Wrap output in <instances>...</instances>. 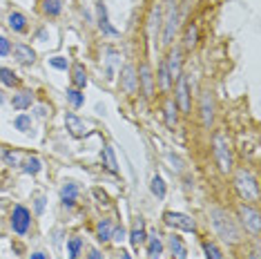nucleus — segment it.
I'll list each match as a JSON object with an SVG mask.
<instances>
[{
    "label": "nucleus",
    "mask_w": 261,
    "mask_h": 259,
    "mask_svg": "<svg viewBox=\"0 0 261 259\" xmlns=\"http://www.w3.org/2000/svg\"><path fill=\"white\" fill-rule=\"evenodd\" d=\"M210 219H212V226H215L217 234H219L221 239H226V242H230V244L239 242V228H237L235 219H232L226 210L212 208L210 210Z\"/></svg>",
    "instance_id": "f257e3e1"
},
{
    "label": "nucleus",
    "mask_w": 261,
    "mask_h": 259,
    "mask_svg": "<svg viewBox=\"0 0 261 259\" xmlns=\"http://www.w3.org/2000/svg\"><path fill=\"white\" fill-rule=\"evenodd\" d=\"M235 184H237V190H239V194L244 196L246 201H257V199H259V186H257L255 176L250 174L248 170H239V172H237Z\"/></svg>",
    "instance_id": "f03ea898"
},
{
    "label": "nucleus",
    "mask_w": 261,
    "mask_h": 259,
    "mask_svg": "<svg viewBox=\"0 0 261 259\" xmlns=\"http://www.w3.org/2000/svg\"><path fill=\"white\" fill-rule=\"evenodd\" d=\"M212 146H215V159H217V163H219L221 172H230L232 170L230 143H228L221 134H215V138H212Z\"/></svg>",
    "instance_id": "7ed1b4c3"
},
{
    "label": "nucleus",
    "mask_w": 261,
    "mask_h": 259,
    "mask_svg": "<svg viewBox=\"0 0 261 259\" xmlns=\"http://www.w3.org/2000/svg\"><path fill=\"white\" fill-rule=\"evenodd\" d=\"M29 224H31V214L25 206H16L11 212V228L16 234H25L29 230Z\"/></svg>",
    "instance_id": "20e7f679"
},
{
    "label": "nucleus",
    "mask_w": 261,
    "mask_h": 259,
    "mask_svg": "<svg viewBox=\"0 0 261 259\" xmlns=\"http://www.w3.org/2000/svg\"><path fill=\"white\" fill-rule=\"evenodd\" d=\"M239 217H241V222H244V226L250 230L253 234H259V230H261V217H259V212L253 208V206H241L239 208Z\"/></svg>",
    "instance_id": "39448f33"
},
{
    "label": "nucleus",
    "mask_w": 261,
    "mask_h": 259,
    "mask_svg": "<svg viewBox=\"0 0 261 259\" xmlns=\"http://www.w3.org/2000/svg\"><path fill=\"white\" fill-rule=\"evenodd\" d=\"M163 219H165V224L168 226H172V228H179V230H186V232H194V219H190L188 214H183V212H165L163 214Z\"/></svg>",
    "instance_id": "423d86ee"
},
{
    "label": "nucleus",
    "mask_w": 261,
    "mask_h": 259,
    "mask_svg": "<svg viewBox=\"0 0 261 259\" xmlns=\"http://www.w3.org/2000/svg\"><path fill=\"white\" fill-rule=\"evenodd\" d=\"M96 12H98V27H101V32L107 34V36H118V30L110 25V18H107V7H105V2H103V0H98V2H96Z\"/></svg>",
    "instance_id": "0eeeda50"
},
{
    "label": "nucleus",
    "mask_w": 261,
    "mask_h": 259,
    "mask_svg": "<svg viewBox=\"0 0 261 259\" xmlns=\"http://www.w3.org/2000/svg\"><path fill=\"white\" fill-rule=\"evenodd\" d=\"M177 100H179L181 112H188L190 110V98H188V78H186V74H181L177 78Z\"/></svg>",
    "instance_id": "6e6552de"
},
{
    "label": "nucleus",
    "mask_w": 261,
    "mask_h": 259,
    "mask_svg": "<svg viewBox=\"0 0 261 259\" xmlns=\"http://www.w3.org/2000/svg\"><path fill=\"white\" fill-rule=\"evenodd\" d=\"M177 32V7H170L168 18H165V30H163V45H170Z\"/></svg>",
    "instance_id": "1a4fd4ad"
},
{
    "label": "nucleus",
    "mask_w": 261,
    "mask_h": 259,
    "mask_svg": "<svg viewBox=\"0 0 261 259\" xmlns=\"http://www.w3.org/2000/svg\"><path fill=\"white\" fill-rule=\"evenodd\" d=\"M65 126H67V130L69 132H72V136H85V134H87V126H85L83 121H80L78 116H76V114H67V116H65Z\"/></svg>",
    "instance_id": "9d476101"
},
{
    "label": "nucleus",
    "mask_w": 261,
    "mask_h": 259,
    "mask_svg": "<svg viewBox=\"0 0 261 259\" xmlns=\"http://www.w3.org/2000/svg\"><path fill=\"white\" fill-rule=\"evenodd\" d=\"M165 65H168V72H170V78L177 80L179 76H181V52L174 50L172 54L168 56V60H165Z\"/></svg>",
    "instance_id": "9b49d317"
},
{
    "label": "nucleus",
    "mask_w": 261,
    "mask_h": 259,
    "mask_svg": "<svg viewBox=\"0 0 261 259\" xmlns=\"http://www.w3.org/2000/svg\"><path fill=\"white\" fill-rule=\"evenodd\" d=\"M121 85H123V90H125V92H134L136 85H139V76H136V72H134V67H132V65H127L125 70H123Z\"/></svg>",
    "instance_id": "f8f14e48"
},
{
    "label": "nucleus",
    "mask_w": 261,
    "mask_h": 259,
    "mask_svg": "<svg viewBox=\"0 0 261 259\" xmlns=\"http://www.w3.org/2000/svg\"><path fill=\"white\" fill-rule=\"evenodd\" d=\"M13 56H16L18 63H22V65H31L36 60V52L31 50V47H27V45H16L13 47Z\"/></svg>",
    "instance_id": "ddd939ff"
},
{
    "label": "nucleus",
    "mask_w": 261,
    "mask_h": 259,
    "mask_svg": "<svg viewBox=\"0 0 261 259\" xmlns=\"http://www.w3.org/2000/svg\"><path fill=\"white\" fill-rule=\"evenodd\" d=\"M31 103H34V94L29 92V90H22V92H18V94H13V98H11V105L16 110H27V108H31Z\"/></svg>",
    "instance_id": "4468645a"
},
{
    "label": "nucleus",
    "mask_w": 261,
    "mask_h": 259,
    "mask_svg": "<svg viewBox=\"0 0 261 259\" xmlns=\"http://www.w3.org/2000/svg\"><path fill=\"white\" fill-rule=\"evenodd\" d=\"M130 242H132V246H134L136 250H139V248L145 244V224L141 222V219L136 222V226L132 228V232H130Z\"/></svg>",
    "instance_id": "2eb2a0df"
},
{
    "label": "nucleus",
    "mask_w": 261,
    "mask_h": 259,
    "mask_svg": "<svg viewBox=\"0 0 261 259\" xmlns=\"http://www.w3.org/2000/svg\"><path fill=\"white\" fill-rule=\"evenodd\" d=\"M170 250H172V255L177 257V259H186L188 257L186 244H183V239L177 237V234H172V237H170Z\"/></svg>",
    "instance_id": "dca6fc26"
},
{
    "label": "nucleus",
    "mask_w": 261,
    "mask_h": 259,
    "mask_svg": "<svg viewBox=\"0 0 261 259\" xmlns=\"http://www.w3.org/2000/svg\"><path fill=\"white\" fill-rule=\"evenodd\" d=\"M76 196H78V188H76V184H65L63 188H60V201H63L65 206H74Z\"/></svg>",
    "instance_id": "f3484780"
},
{
    "label": "nucleus",
    "mask_w": 261,
    "mask_h": 259,
    "mask_svg": "<svg viewBox=\"0 0 261 259\" xmlns=\"http://www.w3.org/2000/svg\"><path fill=\"white\" fill-rule=\"evenodd\" d=\"M7 22H9V27H11L13 32H25L27 30V18L22 16L20 12H11V14H9Z\"/></svg>",
    "instance_id": "a211bd4d"
},
{
    "label": "nucleus",
    "mask_w": 261,
    "mask_h": 259,
    "mask_svg": "<svg viewBox=\"0 0 261 259\" xmlns=\"http://www.w3.org/2000/svg\"><path fill=\"white\" fill-rule=\"evenodd\" d=\"M201 114H203V126L210 128V123H212V96L208 92L203 94V98H201Z\"/></svg>",
    "instance_id": "6ab92c4d"
},
{
    "label": "nucleus",
    "mask_w": 261,
    "mask_h": 259,
    "mask_svg": "<svg viewBox=\"0 0 261 259\" xmlns=\"http://www.w3.org/2000/svg\"><path fill=\"white\" fill-rule=\"evenodd\" d=\"M139 78H141V83H143V92H145V96H152V92H154V88H152V72H150V67L148 65H141V70H139Z\"/></svg>",
    "instance_id": "aec40b11"
},
{
    "label": "nucleus",
    "mask_w": 261,
    "mask_h": 259,
    "mask_svg": "<svg viewBox=\"0 0 261 259\" xmlns=\"http://www.w3.org/2000/svg\"><path fill=\"white\" fill-rule=\"evenodd\" d=\"M72 80L76 85V90H83L85 85H87V72H85V67L80 63L74 65V74H72Z\"/></svg>",
    "instance_id": "412c9836"
},
{
    "label": "nucleus",
    "mask_w": 261,
    "mask_h": 259,
    "mask_svg": "<svg viewBox=\"0 0 261 259\" xmlns=\"http://www.w3.org/2000/svg\"><path fill=\"white\" fill-rule=\"evenodd\" d=\"M20 168H22V172H27V174H38V172L42 170V163L38 156H27Z\"/></svg>",
    "instance_id": "4be33fe9"
},
{
    "label": "nucleus",
    "mask_w": 261,
    "mask_h": 259,
    "mask_svg": "<svg viewBox=\"0 0 261 259\" xmlns=\"http://www.w3.org/2000/svg\"><path fill=\"white\" fill-rule=\"evenodd\" d=\"M112 222H107V219H103V222H98V226H96V237H98V242H110V237H112Z\"/></svg>",
    "instance_id": "5701e85b"
},
{
    "label": "nucleus",
    "mask_w": 261,
    "mask_h": 259,
    "mask_svg": "<svg viewBox=\"0 0 261 259\" xmlns=\"http://www.w3.org/2000/svg\"><path fill=\"white\" fill-rule=\"evenodd\" d=\"M103 161H105V168L110 172H118V163H116V156H114V148L112 146L103 148Z\"/></svg>",
    "instance_id": "b1692460"
},
{
    "label": "nucleus",
    "mask_w": 261,
    "mask_h": 259,
    "mask_svg": "<svg viewBox=\"0 0 261 259\" xmlns=\"http://www.w3.org/2000/svg\"><path fill=\"white\" fill-rule=\"evenodd\" d=\"M0 80H2L7 88H16L18 85V76L13 74V70H9V67H0Z\"/></svg>",
    "instance_id": "393cba45"
},
{
    "label": "nucleus",
    "mask_w": 261,
    "mask_h": 259,
    "mask_svg": "<svg viewBox=\"0 0 261 259\" xmlns=\"http://www.w3.org/2000/svg\"><path fill=\"white\" fill-rule=\"evenodd\" d=\"M161 252H163V242H161L159 234H152L150 244H148V255L150 257H159Z\"/></svg>",
    "instance_id": "a878e982"
},
{
    "label": "nucleus",
    "mask_w": 261,
    "mask_h": 259,
    "mask_svg": "<svg viewBox=\"0 0 261 259\" xmlns=\"http://www.w3.org/2000/svg\"><path fill=\"white\" fill-rule=\"evenodd\" d=\"M150 190H152V194L159 196V199H163V196H165V184H163V179H161L159 174L152 176V181H150Z\"/></svg>",
    "instance_id": "bb28decb"
},
{
    "label": "nucleus",
    "mask_w": 261,
    "mask_h": 259,
    "mask_svg": "<svg viewBox=\"0 0 261 259\" xmlns=\"http://www.w3.org/2000/svg\"><path fill=\"white\" fill-rule=\"evenodd\" d=\"M60 9H63V2L60 0H42V12L47 16H58Z\"/></svg>",
    "instance_id": "cd10ccee"
},
{
    "label": "nucleus",
    "mask_w": 261,
    "mask_h": 259,
    "mask_svg": "<svg viewBox=\"0 0 261 259\" xmlns=\"http://www.w3.org/2000/svg\"><path fill=\"white\" fill-rule=\"evenodd\" d=\"M13 128L20 130V132H29L31 130V116L29 114H18V116L13 118Z\"/></svg>",
    "instance_id": "c85d7f7f"
},
{
    "label": "nucleus",
    "mask_w": 261,
    "mask_h": 259,
    "mask_svg": "<svg viewBox=\"0 0 261 259\" xmlns=\"http://www.w3.org/2000/svg\"><path fill=\"white\" fill-rule=\"evenodd\" d=\"M159 85H161V90H170V85H172V78H170V72H168L165 60L159 67Z\"/></svg>",
    "instance_id": "c756f323"
},
{
    "label": "nucleus",
    "mask_w": 261,
    "mask_h": 259,
    "mask_svg": "<svg viewBox=\"0 0 261 259\" xmlns=\"http://www.w3.org/2000/svg\"><path fill=\"white\" fill-rule=\"evenodd\" d=\"M67 100L74 105L76 110L80 108V105L85 103V94H80V90H76V88H72V90H67Z\"/></svg>",
    "instance_id": "7c9ffc66"
},
{
    "label": "nucleus",
    "mask_w": 261,
    "mask_h": 259,
    "mask_svg": "<svg viewBox=\"0 0 261 259\" xmlns=\"http://www.w3.org/2000/svg\"><path fill=\"white\" fill-rule=\"evenodd\" d=\"M22 161H25V156L20 154V152H4V163L11 168H20Z\"/></svg>",
    "instance_id": "2f4dec72"
},
{
    "label": "nucleus",
    "mask_w": 261,
    "mask_h": 259,
    "mask_svg": "<svg viewBox=\"0 0 261 259\" xmlns=\"http://www.w3.org/2000/svg\"><path fill=\"white\" fill-rule=\"evenodd\" d=\"M80 248H83V239H80V237H72L67 242V250H69V257H72V259H78Z\"/></svg>",
    "instance_id": "473e14b6"
},
{
    "label": "nucleus",
    "mask_w": 261,
    "mask_h": 259,
    "mask_svg": "<svg viewBox=\"0 0 261 259\" xmlns=\"http://www.w3.org/2000/svg\"><path fill=\"white\" fill-rule=\"evenodd\" d=\"M165 121H168V126H177V105H174V100L165 103Z\"/></svg>",
    "instance_id": "72a5a7b5"
},
{
    "label": "nucleus",
    "mask_w": 261,
    "mask_h": 259,
    "mask_svg": "<svg viewBox=\"0 0 261 259\" xmlns=\"http://www.w3.org/2000/svg\"><path fill=\"white\" fill-rule=\"evenodd\" d=\"M203 252H206V257H208V259H224L221 250L215 246V244H210V242L203 244Z\"/></svg>",
    "instance_id": "f704fd0d"
},
{
    "label": "nucleus",
    "mask_w": 261,
    "mask_h": 259,
    "mask_svg": "<svg viewBox=\"0 0 261 259\" xmlns=\"http://www.w3.org/2000/svg\"><path fill=\"white\" fill-rule=\"evenodd\" d=\"M49 65L54 67V70H67V58H63V56H54V58H49Z\"/></svg>",
    "instance_id": "c9c22d12"
},
{
    "label": "nucleus",
    "mask_w": 261,
    "mask_h": 259,
    "mask_svg": "<svg viewBox=\"0 0 261 259\" xmlns=\"http://www.w3.org/2000/svg\"><path fill=\"white\" fill-rule=\"evenodd\" d=\"M194 42H197V27L190 25L186 34V47H194Z\"/></svg>",
    "instance_id": "e433bc0d"
},
{
    "label": "nucleus",
    "mask_w": 261,
    "mask_h": 259,
    "mask_svg": "<svg viewBox=\"0 0 261 259\" xmlns=\"http://www.w3.org/2000/svg\"><path fill=\"white\" fill-rule=\"evenodd\" d=\"M112 242H116V244H121L123 242V239H125V228H123V226H118V228H114L112 230Z\"/></svg>",
    "instance_id": "4c0bfd02"
},
{
    "label": "nucleus",
    "mask_w": 261,
    "mask_h": 259,
    "mask_svg": "<svg viewBox=\"0 0 261 259\" xmlns=\"http://www.w3.org/2000/svg\"><path fill=\"white\" fill-rule=\"evenodd\" d=\"M114 63H118V52L110 50V52H107V74H110V76H112V65Z\"/></svg>",
    "instance_id": "58836bf2"
},
{
    "label": "nucleus",
    "mask_w": 261,
    "mask_h": 259,
    "mask_svg": "<svg viewBox=\"0 0 261 259\" xmlns=\"http://www.w3.org/2000/svg\"><path fill=\"white\" fill-rule=\"evenodd\" d=\"M9 52H11V45H9V40L4 36H0V56H7Z\"/></svg>",
    "instance_id": "ea45409f"
},
{
    "label": "nucleus",
    "mask_w": 261,
    "mask_h": 259,
    "mask_svg": "<svg viewBox=\"0 0 261 259\" xmlns=\"http://www.w3.org/2000/svg\"><path fill=\"white\" fill-rule=\"evenodd\" d=\"M45 210V196H38L36 199V212H42Z\"/></svg>",
    "instance_id": "a19ab883"
},
{
    "label": "nucleus",
    "mask_w": 261,
    "mask_h": 259,
    "mask_svg": "<svg viewBox=\"0 0 261 259\" xmlns=\"http://www.w3.org/2000/svg\"><path fill=\"white\" fill-rule=\"evenodd\" d=\"M89 259H103V255L98 250H89Z\"/></svg>",
    "instance_id": "79ce46f5"
},
{
    "label": "nucleus",
    "mask_w": 261,
    "mask_h": 259,
    "mask_svg": "<svg viewBox=\"0 0 261 259\" xmlns=\"http://www.w3.org/2000/svg\"><path fill=\"white\" fill-rule=\"evenodd\" d=\"M29 259H47V257H45V252H34Z\"/></svg>",
    "instance_id": "37998d69"
},
{
    "label": "nucleus",
    "mask_w": 261,
    "mask_h": 259,
    "mask_svg": "<svg viewBox=\"0 0 261 259\" xmlns=\"http://www.w3.org/2000/svg\"><path fill=\"white\" fill-rule=\"evenodd\" d=\"M47 114V108H38V116H45Z\"/></svg>",
    "instance_id": "c03bdc74"
},
{
    "label": "nucleus",
    "mask_w": 261,
    "mask_h": 259,
    "mask_svg": "<svg viewBox=\"0 0 261 259\" xmlns=\"http://www.w3.org/2000/svg\"><path fill=\"white\" fill-rule=\"evenodd\" d=\"M118 259H132V257L127 255V252H123V250H121V257H118Z\"/></svg>",
    "instance_id": "a18cd8bd"
},
{
    "label": "nucleus",
    "mask_w": 261,
    "mask_h": 259,
    "mask_svg": "<svg viewBox=\"0 0 261 259\" xmlns=\"http://www.w3.org/2000/svg\"><path fill=\"white\" fill-rule=\"evenodd\" d=\"M250 259H259V250H255L253 255H250Z\"/></svg>",
    "instance_id": "49530a36"
},
{
    "label": "nucleus",
    "mask_w": 261,
    "mask_h": 259,
    "mask_svg": "<svg viewBox=\"0 0 261 259\" xmlns=\"http://www.w3.org/2000/svg\"><path fill=\"white\" fill-rule=\"evenodd\" d=\"M2 100H4V96H2V92H0V103H2Z\"/></svg>",
    "instance_id": "de8ad7c7"
}]
</instances>
